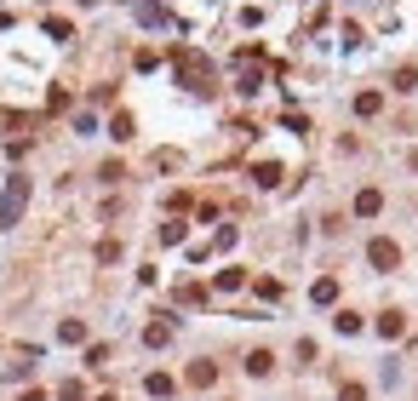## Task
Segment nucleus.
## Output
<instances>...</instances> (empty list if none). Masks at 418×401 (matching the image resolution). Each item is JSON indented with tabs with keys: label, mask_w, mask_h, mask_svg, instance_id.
<instances>
[{
	"label": "nucleus",
	"mask_w": 418,
	"mask_h": 401,
	"mask_svg": "<svg viewBox=\"0 0 418 401\" xmlns=\"http://www.w3.org/2000/svg\"><path fill=\"white\" fill-rule=\"evenodd\" d=\"M178 80L189 86V92H213V63L184 47V52H178Z\"/></svg>",
	"instance_id": "nucleus-1"
},
{
	"label": "nucleus",
	"mask_w": 418,
	"mask_h": 401,
	"mask_svg": "<svg viewBox=\"0 0 418 401\" xmlns=\"http://www.w3.org/2000/svg\"><path fill=\"white\" fill-rule=\"evenodd\" d=\"M23 206H29V178H23V172H12V178H6V195H0V224L12 230L18 218H23Z\"/></svg>",
	"instance_id": "nucleus-2"
},
{
	"label": "nucleus",
	"mask_w": 418,
	"mask_h": 401,
	"mask_svg": "<svg viewBox=\"0 0 418 401\" xmlns=\"http://www.w3.org/2000/svg\"><path fill=\"white\" fill-rule=\"evenodd\" d=\"M367 264H372V270H395V264H401V247L395 241H367Z\"/></svg>",
	"instance_id": "nucleus-3"
},
{
	"label": "nucleus",
	"mask_w": 418,
	"mask_h": 401,
	"mask_svg": "<svg viewBox=\"0 0 418 401\" xmlns=\"http://www.w3.org/2000/svg\"><path fill=\"white\" fill-rule=\"evenodd\" d=\"M379 212H384V195L379 190H361L355 195V218H379Z\"/></svg>",
	"instance_id": "nucleus-4"
},
{
	"label": "nucleus",
	"mask_w": 418,
	"mask_h": 401,
	"mask_svg": "<svg viewBox=\"0 0 418 401\" xmlns=\"http://www.w3.org/2000/svg\"><path fill=\"white\" fill-rule=\"evenodd\" d=\"M144 344H149V350L172 344V321H149V327H144Z\"/></svg>",
	"instance_id": "nucleus-5"
},
{
	"label": "nucleus",
	"mask_w": 418,
	"mask_h": 401,
	"mask_svg": "<svg viewBox=\"0 0 418 401\" xmlns=\"http://www.w3.org/2000/svg\"><path fill=\"white\" fill-rule=\"evenodd\" d=\"M132 132H138V121H132L127 109H120V115L109 121V138H115V144H127V138H132Z\"/></svg>",
	"instance_id": "nucleus-6"
},
{
	"label": "nucleus",
	"mask_w": 418,
	"mask_h": 401,
	"mask_svg": "<svg viewBox=\"0 0 418 401\" xmlns=\"http://www.w3.org/2000/svg\"><path fill=\"white\" fill-rule=\"evenodd\" d=\"M189 384H195V390H206V384H218V367H213V362H195V367H189Z\"/></svg>",
	"instance_id": "nucleus-7"
},
{
	"label": "nucleus",
	"mask_w": 418,
	"mask_h": 401,
	"mask_svg": "<svg viewBox=\"0 0 418 401\" xmlns=\"http://www.w3.org/2000/svg\"><path fill=\"white\" fill-rule=\"evenodd\" d=\"M270 367H275V355H270V350H253V355H246V373H253V378H264Z\"/></svg>",
	"instance_id": "nucleus-8"
},
{
	"label": "nucleus",
	"mask_w": 418,
	"mask_h": 401,
	"mask_svg": "<svg viewBox=\"0 0 418 401\" xmlns=\"http://www.w3.org/2000/svg\"><path fill=\"white\" fill-rule=\"evenodd\" d=\"M253 178H258L264 190H275V184H281V166H275V161H258V166H253Z\"/></svg>",
	"instance_id": "nucleus-9"
},
{
	"label": "nucleus",
	"mask_w": 418,
	"mask_h": 401,
	"mask_svg": "<svg viewBox=\"0 0 418 401\" xmlns=\"http://www.w3.org/2000/svg\"><path fill=\"white\" fill-rule=\"evenodd\" d=\"M310 298H315V304H332V298H338V281H332V276H321V281L310 287Z\"/></svg>",
	"instance_id": "nucleus-10"
},
{
	"label": "nucleus",
	"mask_w": 418,
	"mask_h": 401,
	"mask_svg": "<svg viewBox=\"0 0 418 401\" xmlns=\"http://www.w3.org/2000/svg\"><path fill=\"white\" fill-rule=\"evenodd\" d=\"M407 333V321L395 316V309H390V316H379V338H401Z\"/></svg>",
	"instance_id": "nucleus-11"
},
{
	"label": "nucleus",
	"mask_w": 418,
	"mask_h": 401,
	"mask_svg": "<svg viewBox=\"0 0 418 401\" xmlns=\"http://www.w3.org/2000/svg\"><path fill=\"white\" fill-rule=\"evenodd\" d=\"M379 109H384V92H361L355 98V115H379Z\"/></svg>",
	"instance_id": "nucleus-12"
},
{
	"label": "nucleus",
	"mask_w": 418,
	"mask_h": 401,
	"mask_svg": "<svg viewBox=\"0 0 418 401\" xmlns=\"http://www.w3.org/2000/svg\"><path fill=\"white\" fill-rule=\"evenodd\" d=\"M395 92H418V69H412V63L395 69Z\"/></svg>",
	"instance_id": "nucleus-13"
},
{
	"label": "nucleus",
	"mask_w": 418,
	"mask_h": 401,
	"mask_svg": "<svg viewBox=\"0 0 418 401\" xmlns=\"http://www.w3.org/2000/svg\"><path fill=\"white\" fill-rule=\"evenodd\" d=\"M144 390H149V395H172V378H166V373H149Z\"/></svg>",
	"instance_id": "nucleus-14"
},
{
	"label": "nucleus",
	"mask_w": 418,
	"mask_h": 401,
	"mask_svg": "<svg viewBox=\"0 0 418 401\" xmlns=\"http://www.w3.org/2000/svg\"><path fill=\"white\" fill-rule=\"evenodd\" d=\"M46 35H52V40H75V29H69V18H46Z\"/></svg>",
	"instance_id": "nucleus-15"
},
{
	"label": "nucleus",
	"mask_w": 418,
	"mask_h": 401,
	"mask_svg": "<svg viewBox=\"0 0 418 401\" xmlns=\"http://www.w3.org/2000/svg\"><path fill=\"white\" fill-rule=\"evenodd\" d=\"M246 281V270H218V292H235Z\"/></svg>",
	"instance_id": "nucleus-16"
},
{
	"label": "nucleus",
	"mask_w": 418,
	"mask_h": 401,
	"mask_svg": "<svg viewBox=\"0 0 418 401\" xmlns=\"http://www.w3.org/2000/svg\"><path fill=\"white\" fill-rule=\"evenodd\" d=\"M332 327H338V333L350 338V333H361V316H350V309H344V316H332Z\"/></svg>",
	"instance_id": "nucleus-17"
},
{
	"label": "nucleus",
	"mask_w": 418,
	"mask_h": 401,
	"mask_svg": "<svg viewBox=\"0 0 418 401\" xmlns=\"http://www.w3.org/2000/svg\"><path fill=\"white\" fill-rule=\"evenodd\" d=\"M58 338H63V344H80V338H87V327H80V321H63Z\"/></svg>",
	"instance_id": "nucleus-18"
},
{
	"label": "nucleus",
	"mask_w": 418,
	"mask_h": 401,
	"mask_svg": "<svg viewBox=\"0 0 418 401\" xmlns=\"http://www.w3.org/2000/svg\"><path fill=\"white\" fill-rule=\"evenodd\" d=\"M178 298H184V304H206V287H195V281H184V287H178Z\"/></svg>",
	"instance_id": "nucleus-19"
},
{
	"label": "nucleus",
	"mask_w": 418,
	"mask_h": 401,
	"mask_svg": "<svg viewBox=\"0 0 418 401\" xmlns=\"http://www.w3.org/2000/svg\"><path fill=\"white\" fill-rule=\"evenodd\" d=\"M46 109H52V115H63V109H69V92H58V86H52V92H46Z\"/></svg>",
	"instance_id": "nucleus-20"
},
{
	"label": "nucleus",
	"mask_w": 418,
	"mask_h": 401,
	"mask_svg": "<svg viewBox=\"0 0 418 401\" xmlns=\"http://www.w3.org/2000/svg\"><path fill=\"white\" fill-rule=\"evenodd\" d=\"M120 258V241H98V264H115Z\"/></svg>",
	"instance_id": "nucleus-21"
},
{
	"label": "nucleus",
	"mask_w": 418,
	"mask_h": 401,
	"mask_svg": "<svg viewBox=\"0 0 418 401\" xmlns=\"http://www.w3.org/2000/svg\"><path fill=\"white\" fill-rule=\"evenodd\" d=\"M338 401H367V390H361V384H344V390H338Z\"/></svg>",
	"instance_id": "nucleus-22"
},
{
	"label": "nucleus",
	"mask_w": 418,
	"mask_h": 401,
	"mask_svg": "<svg viewBox=\"0 0 418 401\" xmlns=\"http://www.w3.org/2000/svg\"><path fill=\"white\" fill-rule=\"evenodd\" d=\"M0 29H12V18H6V12H0Z\"/></svg>",
	"instance_id": "nucleus-23"
},
{
	"label": "nucleus",
	"mask_w": 418,
	"mask_h": 401,
	"mask_svg": "<svg viewBox=\"0 0 418 401\" xmlns=\"http://www.w3.org/2000/svg\"><path fill=\"white\" fill-rule=\"evenodd\" d=\"M80 6H98V0H80Z\"/></svg>",
	"instance_id": "nucleus-24"
},
{
	"label": "nucleus",
	"mask_w": 418,
	"mask_h": 401,
	"mask_svg": "<svg viewBox=\"0 0 418 401\" xmlns=\"http://www.w3.org/2000/svg\"><path fill=\"white\" fill-rule=\"evenodd\" d=\"M98 401H115V395H98Z\"/></svg>",
	"instance_id": "nucleus-25"
}]
</instances>
